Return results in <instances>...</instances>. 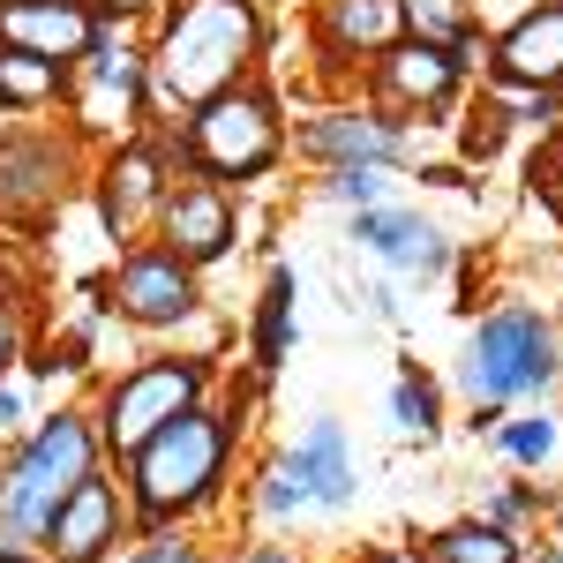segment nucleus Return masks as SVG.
Here are the masks:
<instances>
[{
    "instance_id": "obj_13",
    "label": "nucleus",
    "mask_w": 563,
    "mask_h": 563,
    "mask_svg": "<svg viewBox=\"0 0 563 563\" xmlns=\"http://www.w3.org/2000/svg\"><path fill=\"white\" fill-rule=\"evenodd\" d=\"M353 241L368 249V256L398 263V271H443V233L435 225H421L413 211H361V225H353Z\"/></svg>"
},
{
    "instance_id": "obj_22",
    "label": "nucleus",
    "mask_w": 563,
    "mask_h": 563,
    "mask_svg": "<svg viewBox=\"0 0 563 563\" xmlns=\"http://www.w3.org/2000/svg\"><path fill=\"white\" fill-rule=\"evenodd\" d=\"M390 413H398V429H406V435H429V429H435V390L421 384V376H398V390H390Z\"/></svg>"
},
{
    "instance_id": "obj_28",
    "label": "nucleus",
    "mask_w": 563,
    "mask_h": 563,
    "mask_svg": "<svg viewBox=\"0 0 563 563\" xmlns=\"http://www.w3.org/2000/svg\"><path fill=\"white\" fill-rule=\"evenodd\" d=\"M8 361H15V316L0 308V368H8Z\"/></svg>"
},
{
    "instance_id": "obj_17",
    "label": "nucleus",
    "mask_w": 563,
    "mask_h": 563,
    "mask_svg": "<svg viewBox=\"0 0 563 563\" xmlns=\"http://www.w3.org/2000/svg\"><path fill=\"white\" fill-rule=\"evenodd\" d=\"M308 151L339 158V166H390L398 158V129L390 121H368V113H331L308 129Z\"/></svg>"
},
{
    "instance_id": "obj_4",
    "label": "nucleus",
    "mask_w": 563,
    "mask_h": 563,
    "mask_svg": "<svg viewBox=\"0 0 563 563\" xmlns=\"http://www.w3.org/2000/svg\"><path fill=\"white\" fill-rule=\"evenodd\" d=\"M549 376H556V331H549L541 316H526V308L488 316L474 339H466V368H459V384H466L474 406L533 398V390H549Z\"/></svg>"
},
{
    "instance_id": "obj_10",
    "label": "nucleus",
    "mask_w": 563,
    "mask_h": 563,
    "mask_svg": "<svg viewBox=\"0 0 563 563\" xmlns=\"http://www.w3.org/2000/svg\"><path fill=\"white\" fill-rule=\"evenodd\" d=\"M286 474L301 481V504H323V511H339L353 496V459H346V429L339 421H316V429L294 443V459H286Z\"/></svg>"
},
{
    "instance_id": "obj_8",
    "label": "nucleus",
    "mask_w": 563,
    "mask_h": 563,
    "mask_svg": "<svg viewBox=\"0 0 563 563\" xmlns=\"http://www.w3.org/2000/svg\"><path fill=\"white\" fill-rule=\"evenodd\" d=\"M113 301L121 316L135 323H180L188 308H196V278H188V263L166 249V256H129L121 263V278H113Z\"/></svg>"
},
{
    "instance_id": "obj_3",
    "label": "nucleus",
    "mask_w": 563,
    "mask_h": 563,
    "mask_svg": "<svg viewBox=\"0 0 563 563\" xmlns=\"http://www.w3.org/2000/svg\"><path fill=\"white\" fill-rule=\"evenodd\" d=\"M129 459H135V504L151 519H174L188 504H203L218 488V474H225V421L203 413V406H188L151 443H135Z\"/></svg>"
},
{
    "instance_id": "obj_9",
    "label": "nucleus",
    "mask_w": 563,
    "mask_h": 563,
    "mask_svg": "<svg viewBox=\"0 0 563 563\" xmlns=\"http://www.w3.org/2000/svg\"><path fill=\"white\" fill-rule=\"evenodd\" d=\"M113 533H121V496L90 474L84 488L45 519V549H53L60 563H98L106 549H113Z\"/></svg>"
},
{
    "instance_id": "obj_14",
    "label": "nucleus",
    "mask_w": 563,
    "mask_h": 563,
    "mask_svg": "<svg viewBox=\"0 0 563 563\" xmlns=\"http://www.w3.org/2000/svg\"><path fill=\"white\" fill-rule=\"evenodd\" d=\"M60 196V151L53 143H0V211L31 218Z\"/></svg>"
},
{
    "instance_id": "obj_25",
    "label": "nucleus",
    "mask_w": 563,
    "mask_h": 563,
    "mask_svg": "<svg viewBox=\"0 0 563 563\" xmlns=\"http://www.w3.org/2000/svg\"><path fill=\"white\" fill-rule=\"evenodd\" d=\"M398 8L421 23V38H451L466 23V0H398Z\"/></svg>"
},
{
    "instance_id": "obj_2",
    "label": "nucleus",
    "mask_w": 563,
    "mask_h": 563,
    "mask_svg": "<svg viewBox=\"0 0 563 563\" xmlns=\"http://www.w3.org/2000/svg\"><path fill=\"white\" fill-rule=\"evenodd\" d=\"M98 474V435L76 421V413H53L31 443H23V459L8 466L0 481V541H31L45 533V519Z\"/></svg>"
},
{
    "instance_id": "obj_15",
    "label": "nucleus",
    "mask_w": 563,
    "mask_h": 563,
    "mask_svg": "<svg viewBox=\"0 0 563 563\" xmlns=\"http://www.w3.org/2000/svg\"><path fill=\"white\" fill-rule=\"evenodd\" d=\"M451 84H459V60H451L435 38L390 45V53H384V90L398 98V106H443Z\"/></svg>"
},
{
    "instance_id": "obj_1",
    "label": "nucleus",
    "mask_w": 563,
    "mask_h": 563,
    "mask_svg": "<svg viewBox=\"0 0 563 563\" xmlns=\"http://www.w3.org/2000/svg\"><path fill=\"white\" fill-rule=\"evenodd\" d=\"M249 53H256V8L249 0H188L151 53V76L174 106H203L218 90H233Z\"/></svg>"
},
{
    "instance_id": "obj_29",
    "label": "nucleus",
    "mask_w": 563,
    "mask_h": 563,
    "mask_svg": "<svg viewBox=\"0 0 563 563\" xmlns=\"http://www.w3.org/2000/svg\"><path fill=\"white\" fill-rule=\"evenodd\" d=\"M0 429H15V398L8 390H0Z\"/></svg>"
},
{
    "instance_id": "obj_18",
    "label": "nucleus",
    "mask_w": 563,
    "mask_h": 563,
    "mask_svg": "<svg viewBox=\"0 0 563 563\" xmlns=\"http://www.w3.org/2000/svg\"><path fill=\"white\" fill-rule=\"evenodd\" d=\"M398 23H406L398 0H331V38L346 45V53H361V45H368V53L384 45V53H390Z\"/></svg>"
},
{
    "instance_id": "obj_16",
    "label": "nucleus",
    "mask_w": 563,
    "mask_h": 563,
    "mask_svg": "<svg viewBox=\"0 0 563 563\" xmlns=\"http://www.w3.org/2000/svg\"><path fill=\"white\" fill-rule=\"evenodd\" d=\"M158 174H166V166H158L151 143H135V151H121V158L106 166V225H113V233H135L143 211L166 196V180H158Z\"/></svg>"
},
{
    "instance_id": "obj_23",
    "label": "nucleus",
    "mask_w": 563,
    "mask_h": 563,
    "mask_svg": "<svg viewBox=\"0 0 563 563\" xmlns=\"http://www.w3.org/2000/svg\"><path fill=\"white\" fill-rule=\"evenodd\" d=\"M384 188H390L384 166H339V180H331V196H339V203H361V211H376Z\"/></svg>"
},
{
    "instance_id": "obj_31",
    "label": "nucleus",
    "mask_w": 563,
    "mask_h": 563,
    "mask_svg": "<svg viewBox=\"0 0 563 563\" xmlns=\"http://www.w3.org/2000/svg\"><path fill=\"white\" fill-rule=\"evenodd\" d=\"M0 563H31V556H0Z\"/></svg>"
},
{
    "instance_id": "obj_7",
    "label": "nucleus",
    "mask_w": 563,
    "mask_h": 563,
    "mask_svg": "<svg viewBox=\"0 0 563 563\" xmlns=\"http://www.w3.org/2000/svg\"><path fill=\"white\" fill-rule=\"evenodd\" d=\"M0 45L38 60H76L98 45V15L84 0H0Z\"/></svg>"
},
{
    "instance_id": "obj_21",
    "label": "nucleus",
    "mask_w": 563,
    "mask_h": 563,
    "mask_svg": "<svg viewBox=\"0 0 563 563\" xmlns=\"http://www.w3.org/2000/svg\"><path fill=\"white\" fill-rule=\"evenodd\" d=\"M90 76H98V98H121V106H129L135 90H143V68H135V53H113V45H98V53H90Z\"/></svg>"
},
{
    "instance_id": "obj_11",
    "label": "nucleus",
    "mask_w": 563,
    "mask_h": 563,
    "mask_svg": "<svg viewBox=\"0 0 563 563\" xmlns=\"http://www.w3.org/2000/svg\"><path fill=\"white\" fill-rule=\"evenodd\" d=\"M166 241H174L180 263L225 256V241H233V211H225V196H218V188H180V196H166Z\"/></svg>"
},
{
    "instance_id": "obj_6",
    "label": "nucleus",
    "mask_w": 563,
    "mask_h": 563,
    "mask_svg": "<svg viewBox=\"0 0 563 563\" xmlns=\"http://www.w3.org/2000/svg\"><path fill=\"white\" fill-rule=\"evenodd\" d=\"M196 390H203V368H188V361H151V368L121 376L113 398H106V443H113V451L151 443L166 421H180V413L196 406Z\"/></svg>"
},
{
    "instance_id": "obj_12",
    "label": "nucleus",
    "mask_w": 563,
    "mask_h": 563,
    "mask_svg": "<svg viewBox=\"0 0 563 563\" xmlns=\"http://www.w3.org/2000/svg\"><path fill=\"white\" fill-rule=\"evenodd\" d=\"M496 68L511 84H563V0L533 8L519 31L496 45Z\"/></svg>"
},
{
    "instance_id": "obj_26",
    "label": "nucleus",
    "mask_w": 563,
    "mask_h": 563,
    "mask_svg": "<svg viewBox=\"0 0 563 563\" xmlns=\"http://www.w3.org/2000/svg\"><path fill=\"white\" fill-rule=\"evenodd\" d=\"M286 294H294V286H286V271H278V278H271V308H263V353L286 346Z\"/></svg>"
},
{
    "instance_id": "obj_20",
    "label": "nucleus",
    "mask_w": 563,
    "mask_h": 563,
    "mask_svg": "<svg viewBox=\"0 0 563 563\" xmlns=\"http://www.w3.org/2000/svg\"><path fill=\"white\" fill-rule=\"evenodd\" d=\"M53 90H60V68H53V60H38V53H8V60H0V98H8V106H38Z\"/></svg>"
},
{
    "instance_id": "obj_24",
    "label": "nucleus",
    "mask_w": 563,
    "mask_h": 563,
    "mask_svg": "<svg viewBox=\"0 0 563 563\" xmlns=\"http://www.w3.org/2000/svg\"><path fill=\"white\" fill-rule=\"evenodd\" d=\"M504 451H511L519 466H541V459L556 451V421H511V429H504Z\"/></svg>"
},
{
    "instance_id": "obj_27",
    "label": "nucleus",
    "mask_w": 563,
    "mask_h": 563,
    "mask_svg": "<svg viewBox=\"0 0 563 563\" xmlns=\"http://www.w3.org/2000/svg\"><path fill=\"white\" fill-rule=\"evenodd\" d=\"M135 563H196V556H188V541H151Z\"/></svg>"
},
{
    "instance_id": "obj_19",
    "label": "nucleus",
    "mask_w": 563,
    "mask_h": 563,
    "mask_svg": "<svg viewBox=\"0 0 563 563\" xmlns=\"http://www.w3.org/2000/svg\"><path fill=\"white\" fill-rule=\"evenodd\" d=\"M435 563H519V549L504 526H451L435 533Z\"/></svg>"
},
{
    "instance_id": "obj_5",
    "label": "nucleus",
    "mask_w": 563,
    "mask_h": 563,
    "mask_svg": "<svg viewBox=\"0 0 563 563\" xmlns=\"http://www.w3.org/2000/svg\"><path fill=\"white\" fill-rule=\"evenodd\" d=\"M188 151H196V166H211L218 180H249L278 158V121H271V106L249 98V90H218V98L196 106Z\"/></svg>"
},
{
    "instance_id": "obj_30",
    "label": "nucleus",
    "mask_w": 563,
    "mask_h": 563,
    "mask_svg": "<svg viewBox=\"0 0 563 563\" xmlns=\"http://www.w3.org/2000/svg\"><path fill=\"white\" fill-rule=\"evenodd\" d=\"M249 563H294V556H278V549H256V556H249Z\"/></svg>"
}]
</instances>
